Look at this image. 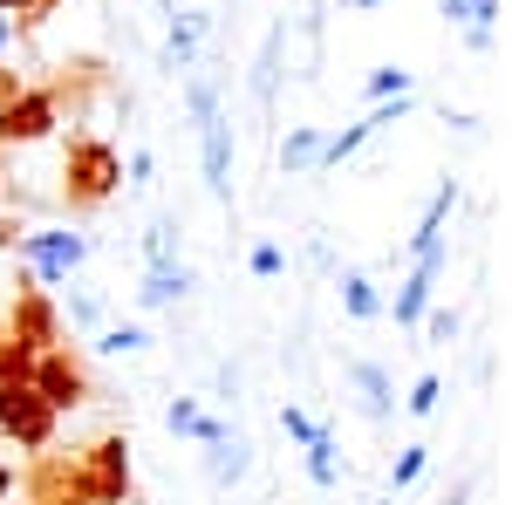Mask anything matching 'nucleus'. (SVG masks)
Here are the masks:
<instances>
[{"mask_svg":"<svg viewBox=\"0 0 512 505\" xmlns=\"http://www.w3.org/2000/svg\"><path fill=\"white\" fill-rule=\"evenodd\" d=\"M144 253H151V267H178V219H171V212H158V219H151Z\"/></svg>","mask_w":512,"mask_h":505,"instance_id":"20","label":"nucleus"},{"mask_svg":"<svg viewBox=\"0 0 512 505\" xmlns=\"http://www.w3.org/2000/svg\"><path fill=\"white\" fill-rule=\"evenodd\" d=\"M321 144H328V137H321L315 123H294V130L280 137V171H287V178H315L321 171Z\"/></svg>","mask_w":512,"mask_h":505,"instance_id":"13","label":"nucleus"},{"mask_svg":"<svg viewBox=\"0 0 512 505\" xmlns=\"http://www.w3.org/2000/svg\"><path fill=\"white\" fill-rule=\"evenodd\" d=\"M14 499V465H7V458H0V505Z\"/></svg>","mask_w":512,"mask_h":505,"instance_id":"38","label":"nucleus"},{"mask_svg":"<svg viewBox=\"0 0 512 505\" xmlns=\"http://www.w3.org/2000/svg\"><path fill=\"white\" fill-rule=\"evenodd\" d=\"M14 48V14H0V55Z\"/></svg>","mask_w":512,"mask_h":505,"instance_id":"39","label":"nucleus"},{"mask_svg":"<svg viewBox=\"0 0 512 505\" xmlns=\"http://www.w3.org/2000/svg\"><path fill=\"white\" fill-rule=\"evenodd\" d=\"M21 233H28L21 219H0V246H21Z\"/></svg>","mask_w":512,"mask_h":505,"instance_id":"37","label":"nucleus"},{"mask_svg":"<svg viewBox=\"0 0 512 505\" xmlns=\"http://www.w3.org/2000/svg\"><path fill=\"white\" fill-rule=\"evenodd\" d=\"M424 335H431V342H451V335H458V308H431L424 314Z\"/></svg>","mask_w":512,"mask_h":505,"instance_id":"32","label":"nucleus"},{"mask_svg":"<svg viewBox=\"0 0 512 505\" xmlns=\"http://www.w3.org/2000/svg\"><path fill=\"white\" fill-rule=\"evenodd\" d=\"M103 349L110 355H137V349H151V335H144L137 321H117V328H103Z\"/></svg>","mask_w":512,"mask_h":505,"instance_id":"24","label":"nucleus"},{"mask_svg":"<svg viewBox=\"0 0 512 505\" xmlns=\"http://www.w3.org/2000/svg\"><path fill=\"white\" fill-rule=\"evenodd\" d=\"M437 273H444V253H424L417 267H410V280L396 287V328H424V314H431V294H437Z\"/></svg>","mask_w":512,"mask_h":505,"instance_id":"10","label":"nucleus"},{"mask_svg":"<svg viewBox=\"0 0 512 505\" xmlns=\"http://www.w3.org/2000/svg\"><path fill=\"white\" fill-rule=\"evenodd\" d=\"M301 451H308V478H315L321 492H328V485H335V478H342V471H335V430L321 424L315 437H308V444H301Z\"/></svg>","mask_w":512,"mask_h":505,"instance_id":"19","label":"nucleus"},{"mask_svg":"<svg viewBox=\"0 0 512 505\" xmlns=\"http://www.w3.org/2000/svg\"><path fill=\"white\" fill-rule=\"evenodd\" d=\"M342 314H349V321H376V314H383V294H376L369 273H342Z\"/></svg>","mask_w":512,"mask_h":505,"instance_id":"17","label":"nucleus"},{"mask_svg":"<svg viewBox=\"0 0 512 505\" xmlns=\"http://www.w3.org/2000/svg\"><path fill=\"white\" fill-rule=\"evenodd\" d=\"M280 430H287V437H294V444H308V437H315V417H308V410H301V403H287V410H280Z\"/></svg>","mask_w":512,"mask_h":505,"instance_id":"30","label":"nucleus"},{"mask_svg":"<svg viewBox=\"0 0 512 505\" xmlns=\"http://www.w3.org/2000/svg\"><path fill=\"white\" fill-rule=\"evenodd\" d=\"M0 178H7V171H0Z\"/></svg>","mask_w":512,"mask_h":505,"instance_id":"43","label":"nucleus"},{"mask_svg":"<svg viewBox=\"0 0 512 505\" xmlns=\"http://www.w3.org/2000/svg\"><path fill=\"white\" fill-rule=\"evenodd\" d=\"M117 192H123V151L96 130H69V144H62V205H69V219L103 212Z\"/></svg>","mask_w":512,"mask_h":505,"instance_id":"1","label":"nucleus"},{"mask_svg":"<svg viewBox=\"0 0 512 505\" xmlns=\"http://www.w3.org/2000/svg\"><path fill=\"white\" fill-rule=\"evenodd\" d=\"M123 185H130V192H151V185H158V157L144 151V144L130 151V178H123Z\"/></svg>","mask_w":512,"mask_h":505,"instance_id":"27","label":"nucleus"},{"mask_svg":"<svg viewBox=\"0 0 512 505\" xmlns=\"http://www.w3.org/2000/svg\"><path fill=\"white\" fill-rule=\"evenodd\" d=\"M198 417H205V410H198L192 396H178V403L164 410V424H171V437H192V430H198Z\"/></svg>","mask_w":512,"mask_h":505,"instance_id":"28","label":"nucleus"},{"mask_svg":"<svg viewBox=\"0 0 512 505\" xmlns=\"http://www.w3.org/2000/svg\"><path fill=\"white\" fill-rule=\"evenodd\" d=\"M226 437H233V430L219 424V417H198V430H192V444H226Z\"/></svg>","mask_w":512,"mask_h":505,"instance_id":"33","label":"nucleus"},{"mask_svg":"<svg viewBox=\"0 0 512 505\" xmlns=\"http://www.w3.org/2000/svg\"><path fill=\"white\" fill-rule=\"evenodd\" d=\"M444 505H465V485H458V492H451V499H444Z\"/></svg>","mask_w":512,"mask_h":505,"instance_id":"42","label":"nucleus"},{"mask_svg":"<svg viewBox=\"0 0 512 505\" xmlns=\"http://www.w3.org/2000/svg\"><path fill=\"white\" fill-rule=\"evenodd\" d=\"M14 253L28 260V280H35V287H62V280L89 260V239L69 233V226H62V233H21Z\"/></svg>","mask_w":512,"mask_h":505,"instance_id":"3","label":"nucleus"},{"mask_svg":"<svg viewBox=\"0 0 512 505\" xmlns=\"http://www.w3.org/2000/svg\"><path fill=\"white\" fill-rule=\"evenodd\" d=\"M246 437H226V444H205V471H212V485H239L246 478Z\"/></svg>","mask_w":512,"mask_h":505,"instance_id":"16","label":"nucleus"},{"mask_svg":"<svg viewBox=\"0 0 512 505\" xmlns=\"http://www.w3.org/2000/svg\"><path fill=\"white\" fill-rule=\"evenodd\" d=\"M349 389H355V403H362V417H396V383H390V369L383 362H349Z\"/></svg>","mask_w":512,"mask_h":505,"instance_id":"11","label":"nucleus"},{"mask_svg":"<svg viewBox=\"0 0 512 505\" xmlns=\"http://www.w3.org/2000/svg\"><path fill=\"white\" fill-rule=\"evenodd\" d=\"M198 41H205V14H178L171 35H164V69H192Z\"/></svg>","mask_w":512,"mask_h":505,"instance_id":"14","label":"nucleus"},{"mask_svg":"<svg viewBox=\"0 0 512 505\" xmlns=\"http://www.w3.org/2000/svg\"><path fill=\"white\" fill-rule=\"evenodd\" d=\"M233 396H239V369H233V362H219V403H233Z\"/></svg>","mask_w":512,"mask_h":505,"instance_id":"34","label":"nucleus"},{"mask_svg":"<svg viewBox=\"0 0 512 505\" xmlns=\"http://www.w3.org/2000/svg\"><path fill=\"white\" fill-rule=\"evenodd\" d=\"M76 465H82L89 505H123L130 499V444H123V437H96L89 451H76Z\"/></svg>","mask_w":512,"mask_h":505,"instance_id":"4","label":"nucleus"},{"mask_svg":"<svg viewBox=\"0 0 512 505\" xmlns=\"http://www.w3.org/2000/svg\"><path fill=\"white\" fill-rule=\"evenodd\" d=\"M55 123H62V103L48 96V82H28L14 103H0V144H41L55 137Z\"/></svg>","mask_w":512,"mask_h":505,"instance_id":"5","label":"nucleus"},{"mask_svg":"<svg viewBox=\"0 0 512 505\" xmlns=\"http://www.w3.org/2000/svg\"><path fill=\"white\" fill-rule=\"evenodd\" d=\"M451 205H458V185L444 178L424 205V219H417V233H410V260H424V253H444V219H451Z\"/></svg>","mask_w":512,"mask_h":505,"instance_id":"12","label":"nucleus"},{"mask_svg":"<svg viewBox=\"0 0 512 505\" xmlns=\"http://www.w3.org/2000/svg\"><path fill=\"white\" fill-rule=\"evenodd\" d=\"M28 505H89V492H82V465L62 458V451H41L35 471H28Z\"/></svg>","mask_w":512,"mask_h":505,"instance_id":"8","label":"nucleus"},{"mask_svg":"<svg viewBox=\"0 0 512 505\" xmlns=\"http://www.w3.org/2000/svg\"><path fill=\"white\" fill-rule=\"evenodd\" d=\"M185 117H192V130L219 117V89H212V82H198V76L185 82Z\"/></svg>","mask_w":512,"mask_h":505,"instance_id":"22","label":"nucleus"},{"mask_svg":"<svg viewBox=\"0 0 512 505\" xmlns=\"http://www.w3.org/2000/svg\"><path fill=\"white\" fill-rule=\"evenodd\" d=\"M390 96H410V69H376L369 76V103H390Z\"/></svg>","mask_w":512,"mask_h":505,"instance_id":"26","label":"nucleus"},{"mask_svg":"<svg viewBox=\"0 0 512 505\" xmlns=\"http://www.w3.org/2000/svg\"><path fill=\"white\" fill-rule=\"evenodd\" d=\"M280 41H287V28H274V35H267V48H260V69H253V89H260V96H274V69H280Z\"/></svg>","mask_w":512,"mask_h":505,"instance_id":"25","label":"nucleus"},{"mask_svg":"<svg viewBox=\"0 0 512 505\" xmlns=\"http://www.w3.org/2000/svg\"><path fill=\"white\" fill-rule=\"evenodd\" d=\"M28 383H35L55 410H82V403H89V369H82V355L62 349V342L35 355V376H28Z\"/></svg>","mask_w":512,"mask_h":505,"instance_id":"7","label":"nucleus"},{"mask_svg":"<svg viewBox=\"0 0 512 505\" xmlns=\"http://www.w3.org/2000/svg\"><path fill=\"white\" fill-rule=\"evenodd\" d=\"M28 376H35V349L0 321V383H28Z\"/></svg>","mask_w":512,"mask_h":505,"instance_id":"18","label":"nucleus"},{"mask_svg":"<svg viewBox=\"0 0 512 505\" xmlns=\"http://www.w3.org/2000/svg\"><path fill=\"white\" fill-rule=\"evenodd\" d=\"M185 287H192V267H151L144 287H137V301H144V308H171Z\"/></svg>","mask_w":512,"mask_h":505,"instance_id":"15","label":"nucleus"},{"mask_svg":"<svg viewBox=\"0 0 512 505\" xmlns=\"http://www.w3.org/2000/svg\"><path fill=\"white\" fill-rule=\"evenodd\" d=\"M69 328H103V301H89V294H69V314H62Z\"/></svg>","mask_w":512,"mask_h":505,"instance_id":"29","label":"nucleus"},{"mask_svg":"<svg viewBox=\"0 0 512 505\" xmlns=\"http://www.w3.org/2000/svg\"><path fill=\"white\" fill-rule=\"evenodd\" d=\"M437 403H444V376H417L410 396H403V410H410V417H437Z\"/></svg>","mask_w":512,"mask_h":505,"instance_id":"21","label":"nucleus"},{"mask_svg":"<svg viewBox=\"0 0 512 505\" xmlns=\"http://www.w3.org/2000/svg\"><path fill=\"white\" fill-rule=\"evenodd\" d=\"M424 465H431V444H410V451L390 465V485H396V492H403V485H417V478H424Z\"/></svg>","mask_w":512,"mask_h":505,"instance_id":"23","label":"nucleus"},{"mask_svg":"<svg viewBox=\"0 0 512 505\" xmlns=\"http://www.w3.org/2000/svg\"><path fill=\"white\" fill-rule=\"evenodd\" d=\"M349 7H362V14H369V7H383V0H349Z\"/></svg>","mask_w":512,"mask_h":505,"instance_id":"41","label":"nucleus"},{"mask_svg":"<svg viewBox=\"0 0 512 505\" xmlns=\"http://www.w3.org/2000/svg\"><path fill=\"white\" fill-rule=\"evenodd\" d=\"M21 89H28V82L14 76V69H0V103H14V96H21Z\"/></svg>","mask_w":512,"mask_h":505,"instance_id":"35","label":"nucleus"},{"mask_svg":"<svg viewBox=\"0 0 512 505\" xmlns=\"http://www.w3.org/2000/svg\"><path fill=\"white\" fill-rule=\"evenodd\" d=\"M198 151H205V185H212V198L233 205V123L226 117L198 123Z\"/></svg>","mask_w":512,"mask_h":505,"instance_id":"9","label":"nucleus"},{"mask_svg":"<svg viewBox=\"0 0 512 505\" xmlns=\"http://www.w3.org/2000/svg\"><path fill=\"white\" fill-rule=\"evenodd\" d=\"M55 424H62V410L41 396L35 383H0V437H14V451H55Z\"/></svg>","mask_w":512,"mask_h":505,"instance_id":"2","label":"nucleus"},{"mask_svg":"<svg viewBox=\"0 0 512 505\" xmlns=\"http://www.w3.org/2000/svg\"><path fill=\"white\" fill-rule=\"evenodd\" d=\"M7 328H14L35 355L55 349V342H62V308H55V294L35 287V280H21V287H14V301H7Z\"/></svg>","mask_w":512,"mask_h":505,"instance_id":"6","label":"nucleus"},{"mask_svg":"<svg viewBox=\"0 0 512 505\" xmlns=\"http://www.w3.org/2000/svg\"><path fill=\"white\" fill-rule=\"evenodd\" d=\"M246 267L260 273V280H274V273L287 267V253H280V246H253V253H246Z\"/></svg>","mask_w":512,"mask_h":505,"instance_id":"31","label":"nucleus"},{"mask_svg":"<svg viewBox=\"0 0 512 505\" xmlns=\"http://www.w3.org/2000/svg\"><path fill=\"white\" fill-rule=\"evenodd\" d=\"M0 14H21V0H0Z\"/></svg>","mask_w":512,"mask_h":505,"instance_id":"40","label":"nucleus"},{"mask_svg":"<svg viewBox=\"0 0 512 505\" xmlns=\"http://www.w3.org/2000/svg\"><path fill=\"white\" fill-rule=\"evenodd\" d=\"M444 21H458V28H465V21H472V0H444Z\"/></svg>","mask_w":512,"mask_h":505,"instance_id":"36","label":"nucleus"}]
</instances>
